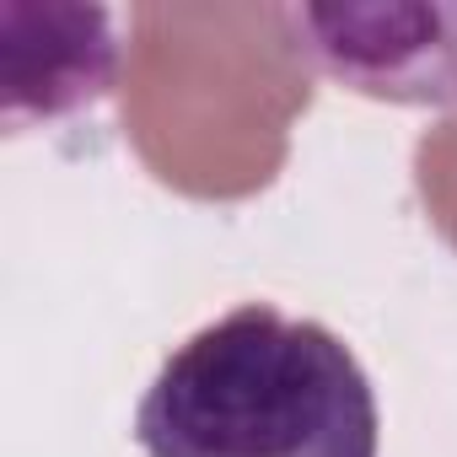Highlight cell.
<instances>
[{"label":"cell","instance_id":"cell-1","mask_svg":"<svg viewBox=\"0 0 457 457\" xmlns=\"http://www.w3.org/2000/svg\"><path fill=\"white\" fill-rule=\"evenodd\" d=\"M291 6H135L119 108L135 156L188 199L275 183L312 103Z\"/></svg>","mask_w":457,"mask_h":457},{"label":"cell","instance_id":"cell-2","mask_svg":"<svg viewBox=\"0 0 457 457\" xmlns=\"http://www.w3.org/2000/svg\"><path fill=\"white\" fill-rule=\"evenodd\" d=\"M135 441L145 457H377L382 414L334 328L243 302L162 361Z\"/></svg>","mask_w":457,"mask_h":457},{"label":"cell","instance_id":"cell-3","mask_svg":"<svg viewBox=\"0 0 457 457\" xmlns=\"http://www.w3.org/2000/svg\"><path fill=\"white\" fill-rule=\"evenodd\" d=\"M318 76L398 108L457 103V6H291Z\"/></svg>","mask_w":457,"mask_h":457},{"label":"cell","instance_id":"cell-4","mask_svg":"<svg viewBox=\"0 0 457 457\" xmlns=\"http://www.w3.org/2000/svg\"><path fill=\"white\" fill-rule=\"evenodd\" d=\"M113 76H124V54L103 6H65V0L0 6V87L12 135L97 103Z\"/></svg>","mask_w":457,"mask_h":457},{"label":"cell","instance_id":"cell-5","mask_svg":"<svg viewBox=\"0 0 457 457\" xmlns=\"http://www.w3.org/2000/svg\"><path fill=\"white\" fill-rule=\"evenodd\" d=\"M414 188L436 220V232L457 248V119L436 124L414 145Z\"/></svg>","mask_w":457,"mask_h":457}]
</instances>
